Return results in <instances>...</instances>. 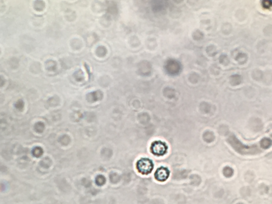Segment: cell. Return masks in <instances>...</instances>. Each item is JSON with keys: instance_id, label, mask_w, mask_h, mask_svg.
I'll list each match as a JSON object with an SVG mask.
<instances>
[{"instance_id": "7a4b0ae2", "label": "cell", "mask_w": 272, "mask_h": 204, "mask_svg": "<svg viewBox=\"0 0 272 204\" xmlns=\"http://www.w3.org/2000/svg\"><path fill=\"white\" fill-rule=\"evenodd\" d=\"M137 168L140 173L146 175L152 172L153 169V164L151 159L143 158L138 161Z\"/></svg>"}, {"instance_id": "5b68a950", "label": "cell", "mask_w": 272, "mask_h": 204, "mask_svg": "<svg viewBox=\"0 0 272 204\" xmlns=\"http://www.w3.org/2000/svg\"><path fill=\"white\" fill-rule=\"evenodd\" d=\"M166 69L170 74H176L180 70V65L177 61L170 60L167 63Z\"/></svg>"}, {"instance_id": "52a82bcc", "label": "cell", "mask_w": 272, "mask_h": 204, "mask_svg": "<svg viewBox=\"0 0 272 204\" xmlns=\"http://www.w3.org/2000/svg\"><path fill=\"white\" fill-rule=\"evenodd\" d=\"M223 173L225 177H230L233 174V171L231 168L229 167H225L223 170Z\"/></svg>"}, {"instance_id": "8992f818", "label": "cell", "mask_w": 272, "mask_h": 204, "mask_svg": "<svg viewBox=\"0 0 272 204\" xmlns=\"http://www.w3.org/2000/svg\"><path fill=\"white\" fill-rule=\"evenodd\" d=\"M271 145L272 141L267 138H264L260 141V146L262 148H268Z\"/></svg>"}, {"instance_id": "6da1fadb", "label": "cell", "mask_w": 272, "mask_h": 204, "mask_svg": "<svg viewBox=\"0 0 272 204\" xmlns=\"http://www.w3.org/2000/svg\"><path fill=\"white\" fill-rule=\"evenodd\" d=\"M229 142L235 151L240 154H255L258 151V148L256 146H246L235 137H231L229 139Z\"/></svg>"}, {"instance_id": "277c9868", "label": "cell", "mask_w": 272, "mask_h": 204, "mask_svg": "<svg viewBox=\"0 0 272 204\" xmlns=\"http://www.w3.org/2000/svg\"><path fill=\"white\" fill-rule=\"evenodd\" d=\"M169 174V171L167 168L161 167L156 170L155 173V178L159 181H164L168 179Z\"/></svg>"}, {"instance_id": "3957f363", "label": "cell", "mask_w": 272, "mask_h": 204, "mask_svg": "<svg viewBox=\"0 0 272 204\" xmlns=\"http://www.w3.org/2000/svg\"><path fill=\"white\" fill-rule=\"evenodd\" d=\"M167 146L161 141H156L151 146V151L153 154L157 156L163 155L167 153Z\"/></svg>"}]
</instances>
